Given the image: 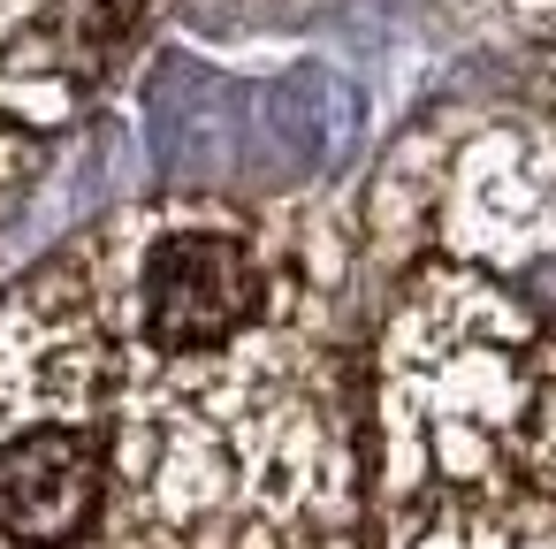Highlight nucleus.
<instances>
[{
	"instance_id": "f03ea898",
	"label": "nucleus",
	"mask_w": 556,
	"mask_h": 549,
	"mask_svg": "<svg viewBox=\"0 0 556 549\" xmlns=\"http://www.w3.org/2000/svg\"><path fill=\"white\" fill-rule=\"evenodd\" d=\"M108 465L85 427H31L0 450V534L24 549H62L100 519Z\"/></svg>"
},
{
	"instance_id": "f257e3e1",
	"label": "nucleus",
	"mask_w": 556,
	"mask_h": 549,
	"mask_svg": "<svg viewBox=\"0 0 556 549\" xmlns=\"http://www.w3.org/2000/svg\"><path fill=\"white\" fill-rule=\"evenodd\" d=\"M138 298H146L153 344H168V351H222L260 313V260L244 252V237L176 229V237H161L146 252Z\"/></svg>"
}]
</instances>
